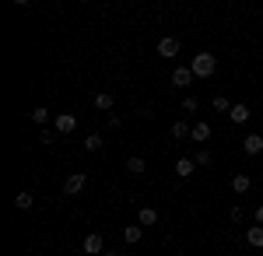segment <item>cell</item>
Here are the masks:
<instances>
[{
	"mask_svg": "<svg viewBox=\"0 0 263 256\" xmlns=\"http://www.w3.org/2000/svg\"><path fill=\"white\" fill-rule=\"evenodd\" d=\"M190 70H193V78H214L218 74V57L214 53H197Z\"/></svg>",
	"mask_w": 263,
	"mask_h": 256,
	"instance_id": "6da1fadb",
	"label": "cell"
},
{
	"mask_svg": "<svg viewBox=\"0 0 263 256\" xmlns=\"http://www.w3.org/2000/svg\"><path fill=\"white\" fill-rule=\"evenodd\" d=\"M84 186H88V176H84V172H74V176L63 179V193H67V197H78Z\"/></svg>",
	"mask_w": 263,
	"mask_h": 256,
	"instance_id": "7a4b0ae2",
	"label": "cell"
},
{
	"mask_svg": "<svg viewBox=\"0 0 263 256\" xmlns=\"http://www.w3.org/2000/svg\"><path fill=\"white\" fill-rule=\"evenodd\" d=\"M84 253L102 256V253H105V239H102L99 232H88V235H84Z\"/></svg>",
	"mask_w": 263,
	"mask_h": 256,
	"instance_id": "3957f363",
	"label": "cell"
},
{
	"mask_svg": "<svg viewBox=\"0 0 263 256\" xmlns=\"http://www.w3.org/2000/svg\"><path fill=\"white\" fill-rule=\"evenodd\" d=\"M179 39H172V35H165V39H158V57L165 60H172V57H179Z\"/></svg>",
	"mask_w": 263,
	"mask_h": 256,
	"instance_id": "277c9868",
	"label": "cell"
},
{
	"mask_svg": "<svg viewBox=\"0 0 263 256\" xmlns=\"http://www.w3.org/2000/svg\"><path fill=\"white\" fill-rule=\"evenodd\" d=\"M53 126H57V134H70V130H78V116H70V113H60Z\"/></svg>",
	"mask_w": 263,
	"mask_h": 256,
	"instance_id": "5b68a950",
	"label": "cell"
},
{
	"mask_svg": "<svg viewBox=\"0 0 263 256\" xmlns=\"http://www.w3.org/2000/svg\"><path fill=\"white\" fill-rule=\"evenodd\" d=\"M193 172H197V161L193 158H176V176L179 179H190Z\"/></svg>",
	"mask_w": 263,
	"mask_h": 256,
	"instance_id": "8992f818",
	"label": "cell"
},
{
	"mask_svg": "<svg viewBox=\"0 0 263 256\" xmlns=\"http://www.w3.org/2000/svg\"><path fill=\"white\" fill-rule=\"evenodd\" d=\"M190 81H193V70H190V67H176V70H172V84H176V88H190Z\"/></svg>",
	"mask_w": 263,
	"mask_h": 256,
	"instance_id": "52a82bcc",
	"label": "cell"
},
{
	"mask_svg": "<svg viewBox=\"0 0 263 256\" xmlns=\"http://www.w3.org/2000/svg\"><path fill=\"white\" fill-rule=\"evenodd\" d=\"M242 148H246V155H263V137L260 134H246Z\"/></svg>",
	"mask_w": 263,
	"mask_h": 256,
	"instance_id": "ba28073f",
	"label": "cell"
},
{
	"mask_svg": "<svg viewBox=\"0 0 263 256\" xmlns=\"http://www.w3.org/2000/svg\"><path fill=\"white\" fill-rule=\"evenodd\" d=\"M228 116H232V123H249V116H253V113H249V105H246V102H235Z\"/></svg>",
	"mask_w": 263,
	"mask_h": 256,
	"instance_id": "9c48e42d",
	"label": "cell"
},
{
	"mask_svg": "<svg viewBox=\"0 0 263 256\" xmlns=\"http://www.w3.org/2000/svg\"><path fill=\"white\" fill-rule=\"evenodd\" d=\"M158 211H155V207H141V211H137V221H141L144 228H151V225H158Z\"/></svg>",
	"mask_w": 263,
	"mask_h": 256,
	"instance_id": "30bf717a",
	"label": "cell"
},
{
	"mask_svg": "<svg viewBox=\"0 0 263 256\" xmlns=\"http://www.w3.org/2000/svg\"><path fill=\"white\" fill-rule=\"evenodd\" d=\"M211 134H214V130H211V123H203V119H200V123H193V134H190V137L203 144V140H211Z\"/></svg>",
	"mask_w": 263,
	"mask_h": 256,
	"instance_id": "8fae6325",
	"label": "cell"
},
{
	"mask_svg": "<svg viewBox=\"0 0 263 256\" xmlns=\"http://www.w3.org/2000/svg\"><path fill=\"white\" fill-rule=\"evenodd\" d=\"M91 105H95V109H102V113H109V109L116 105V99H112L109 92H102V95H95V99H91Z\"/></svg>",
	"mask_w": 263,
	"mask_h": 256,
	"instance_id": "7c38bea8",
	"label": "cell"
},
{
	"mask_svg": "<svg viewBox=\"0 0 263 256\" xmlns=\"http://www.w3.org/2000/svg\"><path fill=\"white\" fill-rule=\"evenodd\" d=\"M246 242H249L253 249H263V228H260V225H253V228L246 232Z\"/></svg>",
	"mask_w": 263,
	"mask_h": 256,
	"instance_id": "4fadbf2b",
	"label": "cell"
},
{
	"mask_svg": "<svg viewBox=\"0 0 263 256\" xmlns=\"http://www.w3.org/2000/svg\"><path fill=\"white\" fill-rule=\"evenodd\" d=\"M190 134H193V126H190L186 119H179V123H172V137H176V140H186Z\"/></svg>",
	"mask_w": 263,
	"mask_h": 256,
	"instance_id": "5bb4252c",
	"label": "cell"
},
{
	"mask_svg": "<svg viewBox=\"0 0 263 256\" xmlns=\"http://www.w3.org/2000/svg\"><path fill=\"white\" fill-rule=\"evenodd\" d=\"M141 235H144V225H126L123 228V239L126 242H141Z\"/></svg>",
	"mask_w": 263,
	"mask_h": 256,
	"instance_id": "9a60e30c",
	"label": "cell"
},
{
	"mask_svg": "<svg viewBox=\"0 0 263 256\" xmlns=\"http://www.w3.org/2000/svg\"><path fill=\"white\" fill-rule=\"evenodd\" d=\"M249 186H253V182H249V176H235V179H232V193H239V197H242V193H249Z\"/></svg>",
	"mask_w": 263,
	"mask_h": 256,
	"instance_id": "2e32d148",
	"label": "cell"
},
{
	"mask_svg": "<svg viewBox=\"0 0 263 256\" xmlns=\"http://www.w3.org/2000/svg\"><path fill=\"white\" fill-rule=\"evenodd\" d=\"M32 204H35V197H32V193H28V190H21L18 197H14V207H18V211H28V207H32Z\"/></svg>",
	"mask_w": 263,
	"mask_h": 256,
	"instance_id": "e0dca14e",
	"label": "cell"
},
{
	"mask_svg": "<svg viewBox=\"0 0 263 256\" xmlns=\"http://www.w3.org/2000/svg\"><path fill=\"white\" fill-rule=\"evenodd\" d=\"M144 169H147V161H144V158H126V172H134V176H141Z\"/></svg>",
	"mask_w": 263,
	"mask_h": 256,
	"instance_id": "ac0fdd59",
	"label": "cell"
},
{
	"mask_svg": "<svg viewBox=\"0 0 263 256\" xmlns=\"http://www.w3.org/2000/svg\"><path fill=\"white\" fill-rule=\"evenodd\" d=\"M193 161H197V165H200V169H207V165H214V155H211V151H207V148H200V151H197V155H193Z\"/></svg>",
	"mask_w": 263,
	"mask_h": 256,
	"instance_id": "d6986e66",
	"label": "cell"
},
{
	"mask_svg": "<svg viewBox=\"0 0 263 256\" xmlns=\"http://www.w3.org/2000/svg\"><path fill=\"white\" fill-rule=\"evenodd\" d=\"M211 105H214V113H232V102L224 99V95H214V99H211Z\"/></svg>",
	"mask_w": 263,
	"mask_h": 256,
	"instance_id": "ffe728a7",
	"label": "cell"
},
{
	"mask_svg": "<svg viewBox=\"0 0 263 256\" xmlns=\"http://www.w3.org/2000/svg\"><path fill=\"white\" fill-rule=\"evenodd\" d=\"M32 119H35L39 126H46V123H49V109H46V105H39V109H32Z\"/></svg>",
	"mask_w": 263,
	"mask_h": 256,
	"instance_id": "44dd1931",
	"label": "cell"
},
{
	"mask_svg": "<svg viewBox=\"0 0 263 256\" xmlns=\"http://www.w3.org/2000/svg\"><path fill=\"white\" fill-rule=\"evenodd\" d=\"M84 148H88V151H102V134H88Z\"/></svg>",
	"mask_w": 263,
	"mask_h": 256,
	"instance_id": "7402d4cb",
	"label": "cell"
},
{
	"mask_svg": "<svg viewBox=\"0 0 263 256\" xmlns=\"http://www.w3.org/2000/svg\"><path fill=\"white\" fill-rule=\"evenodd\" d=\"M182 109H186V113H190V116H193V113H197V105H200V102H197V95H186V99L179 102Z\"/></svg>",
	"mask_w": 263,
	"mask_h": 256,
	"instance_id": "603a6c76",
	"label": "cell"
},
{
	"mask_svg": "<svg viewBox=\"0 0 263 256\" xmlns=\"http://www.w3.org/2000/svg\"><path fill=\"white\" fill-rule=\"evenodd\" d=\"M39 140H42V144H53V140H57V130H42Z\"/></svg>",
	"mask_w": 263,
	"mask_h": 256,
	"instance_id": "cb8c5ba5",
	"label": "cell"
},
{
	"mask_svg": "<svg viewBox=\"0 0 263 256\" xmlns=\"http://www.w3.org/2000/svg\"><path fill=\"white\" fill-rule=\"evenodd\" d=\"M228 217H232V221H242V217H246V211H242V207H239V204H235V207L228 211Z\"/></svg>",
	"mask_w": 263,
	"mask_h": 256,
	"instance_id": "d4e9b609",
	"label": "cell"
},
{
	"mask_svg": "<svg viewBox=\"0 0 263 256\" xmlns=\"http://www.w3.org/2000/svg\"><path fill=\"white\" fill-rule=\"evenodd\" d=\"M253 217H256V225H260V228H263V204H260V207H256V211H253Z\"/></svg>",
	"mask_w": 263,
	"mask_h": 256,
	"instance_id": "484cf974",
	"label": "cell"
},
{
	"mask_svg": "<svg viewBox=\"0 0 263 256\" xmlns=\"http://www.w3.org/2000/svg\"><path fill=\"white\" fill-rule=\"evenodd\" d=\"M102 256H120V253H116V249H105V253H102Z\"/></svg>",
	"mask_w": 263,
	"mask_h": 256,
	"instance_id": "4316f807",
	"label": "cell"
},
{
	"mask_svg": "<svg viewBox=\"0 0 263 256\" xmlns=\"http://www.w3.org/2000/svg\"><path fill=\"white\" fill-rule=\"evenodd\" d=\"M260 172H263V161H260Z\"/></svg>",
	"mask_w": 263,
	"mask_h": 256,
	"instance_id": "83f0119b",
	"label": "cell"
}]
</instances>
